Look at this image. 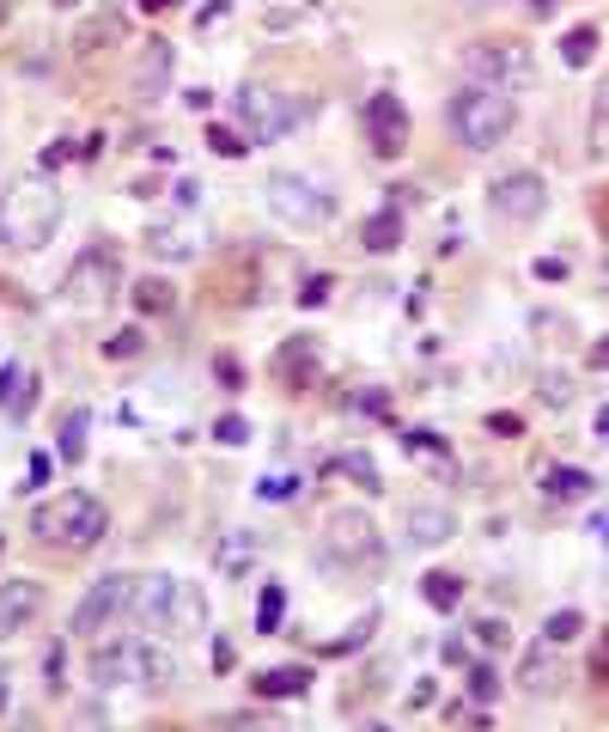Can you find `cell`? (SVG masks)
I'll return each instance as SVG.
<instances>
[{
    "label": "cell",
    "mask_w": 609,
    "mask_h": 732,
    "mask_svg": "<svg viewBox=\"0 0 609 732\" xmlns=\"http://www.w3.org/2000/svg\"><path fill=\"white\" fill-rule=\"evenodd\" d=\"M91 684L98 690H171L177 684V659L159 641H98L91 647Z\"/></svg>",
    "instance_id": "cell-2"
},
{
    "label": "cell",
    "mask_w": 609,
    "mask_h": 732,
    "mask_svg": "<svg viewBox=\"0 0 609 732\" xmlns=\"http://www.w3.org/2000/svg\"><path fill=\"white\" fill-rule=\"evenodd\" d=\"M55 7H61V13H67V7H86V0H55Z\"/></svg>",
    "instance_id": "cell-55"
},
{
    "label": "cell",
    "mask_w": 609,
    "mask_h": 732,
    "mask_svg": "<svg viewBox=\"0 0 609 732\" xmlns=\"http://www.w3.org/2000/svg\"><path fill=\"white\" fill-rule=\"evenodd\" d=\"M579 635H585V617H579V610H555L543 623V641H555V647H567V641H579Z\"/></svg>",
    "instance_id": "cell-32"
},
{
    "label": "cell",
    "mask_w": 609,
    "mask_h": 732,
    "mask_svg": "<svg viewBox=\"0 0 609 732\" xmlns=\"http://www.w3.org/2000/svg\"><path fill=\"white\" fill-rule=\"evenodd\" d=\"M269 208H274V220H287V226H299V233H318L323 220L335 214L330 189H323L318 177H304V172H274L269 177Z\"/></svg>",
    "instance_id": "cell-9"
},
{
    "label": "cell",
    "mask_w": 609,
    "mask_h": 732,
    "mask_svg": "<svg viewBox=\"0 0 609 732\" xmlns=\"http://www.w3.org/2000/svg\"><path fill=\"white\" fill-rule=\"evenodd\" d=\"M445 123H451V135L470 147V153H487V147H500L506 135H512L518 123V104L512 92H494V86H457L451 104H445Z\"/></svg>",
    "instance_id": "cell-4"
},
{
    "label": "cell",
    "mask_w": 609,
    "mask_h": 732,
    "mask_svg": "<svg viewBox=\"0 0 609 732\" xmlns=\"http://www.w3.org/2000/svg\"><path fill=\"white\" fill-rule=\"evenodd\" d=\"M30 531H37V544H49V549L86 556V549L104 544L110 513H104V500H98V495H79V488H67V495L44 500V507L30 513Z\"/></svg>",
    "instance_id": "cell-3"
},
{
    "label": "cell",
    "mask_w": 609,
    "mask_h": 732,
    "mask_svg": "<svg viewBox=\"0 0 609 732\" xmlns=\"http://www.w3.org/2000/svg\"><path fill=\"white\" fill-rule=\"evenodd\" d=\"M0 708H7V678H0Z\"/></svg>",
    "instance_id": "cell-56"
},
{
    "label": "cell",
    "mask_w": 609,
    "mask_h": 732,
    "mask_svg": "<svg viewBox=\"0 0 609 732\" xmlns=\"http://www.w3.org/2000/svg\"><path fill=\"white\" fill-rule=\"evenodd\" d=\"M604 666H609V635H604Z\"/></svg>",
    "instance_id": "cell-57"
},
{
    "label": "cell",
    "mask_w": 609,
    "mask_h": 732,
    "mask_svg": "<svg viewBox=\"0 0 609 732\" xmlns=\"http://www.w3.org/2000/svg\"><path fill=\"white\" fill-rule=\"evenodd\" d=\"M402 452L409 458H421L433 476H457V452L445 446L439 434H426V427H414V434H402Z\"/></svg>",
    "instance_id": "cell-24"
},
{
    "label": "cell",
    "mask_w": 609,
    "mask_h": 732,
    "mask_svg": "<svg viewBox=\"0 0 609 732\" xmlns=\"http://www.w3.org/2000/svg\"><path fill=\"white\" fill-rule=\"evenodd\" d=\"M257 495L262 500H293V495H299V476H262Z\"/></svg>",
    "instance_id": "cell-41"
},
{
    "label": "cell",
    "mask_w": 609,
    "mask_h": 732,
    "mask_svg": "<svg viewBox=\"0 0 609 732\" xmlns=\"http://www.w3.org/2000/svg\"><path fill=\"white\" fill-rule=\"evenodd\" d=\"M470 696H475V702H494V696H500V671H494V666H475V671H470Z\"/></svg>",
    "instance_id": "cell-39"
},
{
    "label": "cell",
    "mask_w": 609,
    "mask_h": 732,
    "mask_svg": "<svg viewBox=\"0 0 609 732\" xmlns=\"http://www.w3.org/2000/svg\"><path fill=\"white\" fill-rule=\"evenodd\" d=\"M128 294H135V312H140V318H165L171 306H177V287H171V281H159V275L135 281Z\"/></svg>",
    "instance_id": "cell-26"
},
{
    "label": "cell",
    "mask_w": 609,
    "mask_h": 732,
    "mask_svg": "<svg viewBox=\"0 0 609 732\" xmlns=\"http://www.w3.org/2000/svg\"><path fill=\"white\" fill-rule=\"evenodd\" d=\"M274 373H281V379H299V373H311V336H304V343H287V348H281V360H274Z\"/></svg>",
    "instance_id": "cell-34"
},
{
    "label": "cell",
    "mask_w": 609,
    "mask_h": 732,
    "mask_svg": "<svg viewBox=\"0 0 609 732\" xmlns=\"http://www.w3.org/2000/svg\"><path fill=\"white\" fill-rule=\"evenodd\" d=\"M257 556H262L257 531H226V537H220V549H213V568H220V574H250V568H257Z\"/></svg>",
    "instance_id": "cell-23"
},
{
    "label": "cell",
    "mask_w": 609,
    "mask_h": 732,
    "mask_svg": "<svg viewBox=\"0 0 609 732\" xmlns=\"http://www.w3.org/2000/svg\"><path fill=\"white\" fill-rule=\"evenodd\" d=\"M536 488H543V500H555V507H573V500H585L597 483L585 476V470H573V464H543Z\"/></svg>",
    "instance_id": "cell-21"
},
{
    "label": "cell",
    "mask_w": 609,
    "mask_h": 732,
    "mask_svg": "<svg viewBox=\"0 0 609 732\" xmlns=\"http://www.w3.org/2000/svg\"><path fill=\"white\" fill-rule=\"evenodd\" d=\"M330 287H335L330 275H311V281H304V294H299V306H323V299H330Z\"/></svg>",
    "instance_id": "cell-43"
},
{
    "label": "cell",
    "mask_w": 609,
    "mask_h": 732,
    "mask_svg": "<svg viewBox=\"0 0 609 732\" xmlns=\"http://www.w3.org/2000/svg\"><path fill=\"white\" fill-rule=\"evenodd\" d=\"M311 684H318L311 666H274V671H262V678H257V696L262 702H287V696H304Z\"/></svg>",
    "instance_id": "cell-25"
},
{
    "label": "cell",
    "mask_w": 609,
    "mask_h": 732,
    "mask_svg": "<svg viewBox=\"0 0 609 732\" xmlns=\"http://www.w3.org/2000/svg\"><path fill=\"white\" fill-rule=\"evenodd\" d=\"M592 367H609V336H604V343L592 348Z\"/></svg>",
    "instance_id": "cell-52"
},
{
    "label": "cell",
    "mask_w": 609,
    "mask_h": 732,
    "mask_svg": "<svg viewBox=\"0 0 609 732\" xmlns=\"http://www.w3.org/2000/svg\"><path fill=\"white\" fill-rule=\"evenodd\" d=\"M61 159H74V147H67V140H49V147H44V165H61Z\"/></svg>",
    "instance_id": "cell-47"
},
{
    "label": "cell",
    "mask_w": 609,
    "mask_h": 732,
    "mask_svg": "<svg viewBox=\"0 0 609 732\" xmlns=\"http://www.w3.org/2000/svg\"><path fill=\"white\" fill-rule=\"evenodd\" d=\"M140 7H147V13H171V7H177V0H140Z\"/></svg>",
    "instance_id": "cell-53"
},
{
    "label": "cell",
    "mask_w": 609,
    "mask_h": 732,
    "mask_svg": "<svg viewBox=\"0 0 609 732\" xmlns=\"http://www.w3.org/2000/svg\"><path fill=\"white\" fill-rule=\"evenodd\" d=\"M518 7H524V13H531V18H548V13H555V7H561V0H518Z\"/></svg>",
    "instance_id": "cell-48"
},
{
    "label": "cell",
    "mask_w": 609,
    "mask_h": 732,
    "mask_svg": "<svg viewBox=\"0 0 609 732\" xmlns=\"http://www.w3.org/2000/svg\"><path fill=\"white\" fill-rule=\"evenodd\" d=\"M7 13H13V0H0V25H7Z\"/></svg>",
    "instance_id": "cell-54"
},
{
    "label": "cell",
    "mask_w": 609,
    "mask_h": 732,
    "mask_svg": "<svg viewBox=\"0 0 609 732\" xmlns=\"http://www.w3.org/2000/svg\"><path fill=\"white\" fill-rule=\"evenodd\" d=\"M487 208L500 220H512V226H524V220H536L548 208V184L536 172H506L487 184Z\"/></svg>",
    "instance_id": "cell-11"
},
{
    "label": "cell",
    "mask_w": 609,
    "mask_h": 732,
    "mask_svg": "<svg viewBox=\"0 0 609 732\" xmlns=\"http://www.w3.org/2000/svg\"><path fill=\"white\" fill-rule=\"evenodd\" d=\"M402 196H409V189H390V202L360 220V245L372 250V257H390V250L402 245Z\"/></svg>",
    "instance_id": "cell-17"
},
{
    "label": "cell",
    "mask_w": 609,
    "mask_h": 732,
    "mask_svg": "<svg viewBox=\"0 0 609 732\" xmlns=\"http://www.w3.org/2000/svg\"><path fill=\"white\" fill-rule=\"evenodd\" d=\"M116 287H122V257L110 245H86L74 257V269L61 275V299H67V306H79V312H91V306L116 299Z\"/></svg>",
    "instance_id": "cell-8"
},
{
    "label": "cell",
    "mask_w": 609,
    "mask_h": 732,
    "mask_svg": "<svg viewBox=\"0 0 609 732\" xmlns=\"http://www.w3.org/2000/svg\"><path fill=\"white\" fill-rule=\"evenodd\" d=\"M365 140H372V153L378 159H396L402 147H409V110H402V98L396 92H372L365 98Z\"/></svg>",
    "instance_id": "cell-12"
},
{
    "label": "cell",
    "mask_w": 609,
    "mask_h": 732,
    "mask_svg": "<svg viewBox=\"0 0 609 732\" xmlns=\"http://www.w3.org/2000/svg\"><path fill=\"white\" fill-rule=\"evenodd\" d=\"M378 556H384V537H378V525H372V513L335 507V513L323 519V561H330V568L353 574V568H378Z\"/></svg>",
    "instance_id": "cell-6"
},
{
    "label": "cell",
    "mask_w": 609,
    "mask_h": 732,
    "mask_svg": "<svg viewBox=\"0 0 609 732\" xmlns=\"http://www.w3.org/2000/svg\"><path fill=\"white\" fill-rule=\"evenodd\" d=\"M592 537L609 549V507H597V513H592Z\"/></svg>",
    "instance_id": "cell-46"
},
{
    "label": "cell",
    "mask_w": 609,
    "mask_h": 732,
    "mask_svg": "<svg viewBox=\"0 0 609 732\" xmlns=\"http://www.w3.org/2000/svg\"><path fill=\"white\" fill-rule=\"evenodd\" d=\"M463 74L494 92H524V86H536V55L518 37H482L463 49Z\"/></svg>",
    "instance_id": "cell-5"
},
{
    "label": "cell",
    "mask_w": 609,
    "mask_h": 732,
    "mask_svg": "<svg viewBox=\"0 0 609 732\" xmlns=\"http://www.w3.org/2000/svg\"><path fill=\"white\" fill-rule=\"evenodd\" d=\"M128 593H135V580L128 574H104V580H91L86 598L74 605V617H67V629L74 635H104L116 617H128Z\"/></svg>",
    "instance_id": "cell-10"
},
{
    "label": "cell",
    "mask_w": 609,
    "mask_h": 732,
    "mask_svg": "<svg viewBox=\"0 0 609 732\" xmlns=\"http://www.w3.org/2000/svg\"><path fill=\"white\" fill-rule=\"evenodd\" d=\"M561 684H567V666H561V654H555V641L531 647V654H524V671H518V690H524V696H555Z\"/></svg>",
    "instance_id": "cell-18"
},
{
    "label": "cell",
    "mask_w": 609,
    "mask_h": 732,
    "mask_svg": "<svg viewBox=\"0 0 609 732\" xmlns=\"http://www.w3.org/2000/svg\"><path fill=\"white\" fill-rule=\"evenodd\" d=\"M147 250H152V257H165V263H189V257L201 250V238L189 233V226L159 220V226H147Z\"/></svg>",
    "instance_id": "cell-22"
},
{
    "label": "cell",
    "mask_w": 609,
    "mask_h": 732,
    "mask_svg": "<svg viewBox=\"0 0 609 732\" xmlns=\"http://www.w3.org/2000/svg\"><path fill=\"white\" fill-rule=\"evenodd\" d=\"M487 427H494V434H518L524 421H518V415H487Z\"/></svg>",
    "instance_id": "cell-49"
},
{
    "label": "cell",
    "mask_w": 609,
    "mask_h": 732,
    "mask_svg": "<svg viewBox=\"0 0 609 732\" xmlns=\"http://www.w3.org/2000/svg\"><path fill=\"white\" fill-rule=\"evenodd\" d=\"M470 635L482 641V647H506V641H512V629H506V617H482V623H475Z\"/></svg>",
    "instance_id": "cell-40"
},
{
    "label": "cell",
    "mask_w": 609,
    "mask_h": 732,
    "mask_svg": "<svg viewBox=\"0 0 609 732\" xmlns=\"http://www.w3.org/2000/svg\"><path fill=\"white\" fill-rule=\"evenodd\" d=\"M421 598L433 610H457V605H463V580H457V574H426L421 580Z\"/></svg>",
    "instance_id": "cell-29"
},
{
    "label": "cell",
    "mask_w": 609,
    "mask_h": 732,
    "mask_svg": "<svg viewBox=\"0 0 609 732\" xmlns=\"http://www.w3.org/2000/svg\"><path fill=\"white\" fill-rule=\"evenodd\" d=\"M335 470H341V476H348V483H360L365 488V495H378V464H372V458H365V452H341V458H335Z\"/></svg>",
    "instance_id": "cell-31"
},
{
    "label": "cell",
    "mask_w": 609,
    "mask_h": 732,
    "mask_svg": "<svg viewBox=\"0 0 609 732\" xmlns=\"http://www.w3.org/2000/svg\"><path fill=\"white\" fill-rule=\"evenodd\" d=\"M281 610H287V593H281V586H262V605H257V635H274V629H281Z\"/></svg>",
    "instance_id": "cell-33"
},
{
    "label": "cell",
    "mask_w": 609,
    "mask_h": 732,
    "mask_svg": "<svg viewBox=\"0 0 609 732\" xmlns=\"http://www.w3.org/2000/svg\"><path fill=\"white\" fill-rule=\"evenodd\" d=\"M30 409H37V379H30L25 360H7V367H0V415L30 421Z\"/></svg>",
    "instance_id": "cell-19"
},
{
    "label": "cell",
    "mask_w": 609,
    "mask_h": 732,
    "mask_svg": "<svg viewBox=\"0 0 609 732\" xmlns=\"http://www.w3.org/2000/svg\"><path fill=\"white\" fill-rule=\"evenodd\" d=\"M208 147L220 159H244V135L238 128H220V123H208Z\"/></svg>",
    "instance_id": "cell-36"
},
{
    "label": "cell",
    "mask_w": 609,
    "mask_h": 732,
    "mask_svg": "<svg viewBox=\"0 0 609 732\" xmlns=\"http://www.w3.org/2000/svg\"><path fill=\"white\" fill-rule=\"evenodd\" d=\"M585 140H592V159H609V74L597 79V92H592V116H585Z\"/></svg>",
    "instance_id": "cell-27"
},
{
    "label": "cell",
    "mask_w": 609,
    "mask_h": 732,
    "mask_svg": "<svg viewBox=\"0 0 609 732\" xmlns=\"http://www.w3.org/2000/svg\"><path fill=\"white\" fill-rule=\"evenodd\" d=\"M567 397H573L567 373H548V379H543V404H548V409H567Z\"/></svg>",
    "instance_id": "cell-42"
},
{
    "label": "cell",
    "mask_w": 609,
    "mask_h": 732,
    "mask_svg": "<svg viewBox=\"0 0 609 732\" xmlns=\"http://www.w3.org/2000/svg\"><path fill=\"white\" fill-rule=\"evenodd\" d=\"M44 605H49V593L37 586V580H13V586H0V641L25 635V629L44 617Z\"/></svg>",
    "instance_id": "cell-14"
},
{
    "label": "cell",
    "mask_w": 609,
    "mask_h": 732,
    "mask_svg": "<svg viewBox=\"0 0 609 732\" xmlns=\"http://www.w3.org/2000/svg\"><path fill=\"white\" fill-rule=\"evenodd\" d=\"M86 427H91L86 409H67V415H61V434H55L61 464H79V458H86Z\"/></svg>",
    "instance_id": "cell-28"
},
{
    "label": "cell",
    "mask_w": 609,
    "mask_h": 732,
    "mask_svg": "<svg viewBox=\"0 0 609 732\" xmlns=\"http://www.w3.org/2000/svg\"><path fill=\"white\" fill-rule=\"evenodd\" d=\"M372 629H378V617H372V610H365L360 623H353V629H348V635H341V641H330V647H323V654H348V647H365V635H372Z\"/></svg>",
    "instance_id": "cell-37"
},
{
    "label": "cell",
    "mask_w": 609,
    "mask_h": 732,
    "mask_svg": "<svg viewBox=\"0 0 609 732\" xmlns=\"http://www.w3.org/2000/svg\"><path fill=\"white\" fill-rule=\"evenodd\" d=\"M122 37H128V18H122V7H104L98 18H86V25H79L74 55H79V62H91V55H98L104 44H122Z\"/></svg>",
    "instance_id": "cell-20"
},
{
    "label": "cell",
    "mask_w": 609,
    "mask_h": 732,
    "mask_svg": "<svg viewBox=\"0 0 609 732\" xmlns=\"http://www.w3.org/2000/svg\"><path fill=\"white\" fill-rule=\"evenodd\" d=\"M597 55V25H573V32L561 37V62L567 67H592Z\"/></svg>",
    "instance_id": "cell-30"
},
{
    "label": "cell",
    "mask_w": 609,
    "mask_h": 732,
    "mask_svg": "<svg viewBox=\"0 0 609 732\" xmlns=\"http://www.w3.org/2000/svg\"><path fill=\"white\" fill-rule=\"evenodd\" d=\"M597 439H604V446H609V404L597 409Z\"/></svg>",
    "instance_id": "cell-51"
},
{
    "label": "cell",
    "mask_w": 609,
    "mask_h": 732,
    "mask_svg": "<svg viewBox=\"0 0 609 732\" xmlns=\"http://www.w3.org/2000/svg\"><path fill=\"white\" fill-rule=\"evenodd\" d=\"M213 439H220V446H244V439H250V421H244V415H220V421H213Z\"/></svg>",
    "instance_id": "cell-38"
},
{
    "label": "cell",
    "mask_w": 609,
    "mask_h": 732,
    "mask_svg": "<svg viewBox=\"0 0 609 732\" xmlns=\"http://www.w3.org/2000/svg\"><path fill=\"white\" fill-rule=\"evenodd\" d=\"M44 678H49L44 690H61V678H67V659H61V654H49V659H44Z\"/></svg>",
    "instance_id": "cell-45"
},
{
    "label": "cell",
    "mask_w": 609,
    "mask_h": 732,
    "mask_svg": "<svg viewBox=\"0 0 609 732\" xmlns=\"http://www.w3.org/2000/svg\"><path fill=\"white\" fill-rule=\"evenodd\" d=\"M196 629H208V593H201V586H189V580H171L159 635H196Z\"/></svg>",
    "instance_id": "cell-15"
},
{
    "label": "cell",
    "mask_w": 609,
    "mask_h": 732,
    "mask_svg": "<svg viewBox=\"0 0 609 732\" xmlns=\"http://www.w3.org/2000/svg\"><path fill=\"white\" fill-rule=\"evenodd\" d=\"M171 67H177V49L165 44V37H152V44H140L135 55V74H128V86H135V104H159L171 86Z\"/></svg>",
    "instance_id": "cell-13"
},
{
    "label": "cell",
    "mask_w": 609,
    "mask_h": 732,
    "mask_svg": "<svg viewBox=\"0 0 609 732\" xmlns=\"http://www.w3.org/2000/svg\"><path fill=\"white\" fill-rule=\"evenodd\" d=\"M140 348H147V336H140V324H128V330H116L104 343V360H135Z\"/></svg>",
    "instance_id": "cell-35"
},
{
    "label": "cell",
    "mask_w": 609,
    "mask_h": 732,
    "mask_svg": "<svg viewBox=\"0 0 609 732\" xmlns=\"http://www.w3.org/2000/svg\"><path fill=\"white\" fill-rule=\"evenodd\" d=\"M402 537H409L414 549H439V544L457 537V513L439 507V500H414L409 513H402Z\"/></svg>",
    "instance_id": "cell-16"
},
{
    "label": "cell",
    "mask_w": 609,
    "mask_h": 732,
    "mask_svg": "<svg viewBox=\"0 0 609 732\" xmlns=\"http://www.w3.org/2000/svg\"><path fill=\"white\" fill-rule=\"evenodd\" d=\"M232 13V0H213V7H201L196 13V32H208V25H220V18Z\"/></svg>",
    "instance_id": "cell-44"
},
{
    "label": "cell",
    "mask_w": 609,
    "mask_h": 732,
    "mask_svg": "<svg viewBox=\"0 0 609 732\" xmlns=\"http://www.w3.org/2000/svg\"><path fill=\"white\" fill-rule=\"evenodd\" d=\"M536 275H543V281H561V275H567V263H555V257H543V263H536Z\"/></svg>",
    "instance_id": "cell-50"
},
{
    "label": "cell",
    "mask_w": 609,
    "mask_h": 732,
    "mask_svg": "<svg viewBox=\"0 0 609 732\" xmlns=\"http://www.w3.org/2000/svg\"><path fill=\"white\" fill-rule=\"evenodd\" d=\"M61 214H67V202H61L55 184H44V177H18V184L0 196V245L18 250V257H30V250H44L49 238H55Z\"/></svg>",
    "instance_id": "cell-1"
},
{
    "label": "cell",
    "mask_w": 609,
    "mask_h": 732,
    "mask_svg": "<svg viewBox=\"0 0 609 732\" xmlns=\"http://www.w3.org/2000/svg\"><path fill=\"white\" fill-rule=\"evenodd\" d=\"M304 116H311V98H299V92H269V86H244L238 92V128L257 140V147L293 135Z\"/></svg>",
    "instance_id": "cell-7"
}]
</instances>
